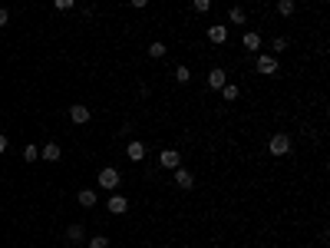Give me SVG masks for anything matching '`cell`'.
Returning a JSON list of instances; mask_svg holds the SVG:
<instances>
[{
    "label": "cell",
    "mask_w": 330,
    "mask_h": 248,
    "mask_svg": "<svg viewBox=\"0 0 330 248\" xmlns=\"http://www.w3.org/2000/svg\"><path fill=\"white\" fill-rule=\"evenodd\" d=\"M267 149H271V156H274V159H284V156L291 152V136H287V133H274Z\"/></svg>",
    "instance_id": "obj_1"
},
{
    "label": "cell",
    "mask_w": 330,
    "mask_h": 248,
    "mask_svg": "<svg viewBox=\"0 0 330 248\" xmlns=\"http://www.w3.org/2000/svg\"><path fill=\"white\" fill-rule=\"evenodd\" d=\"M116 185H119V169H99V189H109V192H112V189H116Z\"/></svg>",
    "instance_id": "obj_2"
},
{
    "label": "cell",
    "mask_w": 330,
    "mask_h": 248,
    "mask_svg": "<svg viewBox=\"0 0 330 248\" xmlns=\"http://www.w3.org/2000/svg\"><path fill=\"white\" fill-rule=\"evenodd\" d=\"M258 73H264V76L277 73V56L274 53H258Z\"/></svg>",
    "instance_id": "obj_3"
},
{
    "label": "cell",
    "mask_w": 330,
    "mask_h": 248,
    "mask_svg": "<svg viewBox=\"0 0 330 248\" xmlns=\"http://www.w3.org/2000/svg\"><path fill=\"white\" fill-rule=\"evenodd\" d=\"M158 166H165V169H179V166H182L179 149H165L162 156H158Z\"/></svg>",
    "instance_id": "obj_4"
},
{
    "label": "cell",
    "mask_w": 330,
    "mask_h": 248,
    "mask_svg": "<svg viewBox=\"0 0 330 248\" xmlns=\"http://www.w3.org/2000/svg\"><path fill=\"white\" fill-rule=\"evenodd\" d=\"M175 185H179V189H182V192H189V189H192V185H195V179H192V172H189V169H175Z\"/></svg>",
    "instance_id": "obj_5"
},
{
    "label": "cell",
    "mask_w": 330,
    "mask_h": 248,
    "mask_svg": "<svg viewBox=\"0 0 330 248\" xmlns=\"http://www.w3.org/2000/svg\"><path fill=\"white\" fill-rule=\"evenodd\" d=\"M225 83H228V73L221 70V66H215V70L208 73V86H212V89H221Z\"/></svg>",
    "instance_id": "obj_6"
},
{
    "label": "cell",
    "mask_w": 330,
    "mask_h": 248,
    "mask_svg": "<svg viewBox=\"0 0 330 248\" xmlns=\"http://www.w3.org/2000/svg\"><path fill=\"white\" fill-rule=\"evenodd\" d=\"M60 156H63V152H60L56 143H47L43 149H40V159H47V162H60Z\"/></svg>",
    "instance_id": "obj_7"
},
{
    "label": "cell",
    "mask_w": 330,
    "mask_h": 248,
    "mask_svg": "<svg viewBox=\"0 0 330 248\" xmlns=\"http://www.w3.org/2000/svg\"><path fill=\"white\" fill-rule=\"evenodd\" d=\"M70 119L76 122V126L89 122V106H70Z\"/></svg>",
    "instance_id": "obj_8"
},
{
    "label": "cell",
    "mask_w": 330,
    "mask_h": 248,
    "mask_svg": "<svg viewBox=\"0 0 330 248\" xmlns=\"http://www.w3.org/2000/svg\"><path fill=\"white\" fill-rule=\"evenodd\" d=\"M109 212H112V215H122V212H129V202L122 199V195H112V199H109Z\"/></svg>",
    "instance_id": "obj_9"
},
{
    "label": "cell",
    "mask_w": 330,
    "mask_h": 248,
    "mask_svg": "<svg viewBox=\"0 0 330 248\" xmlns=\"http://www.w3.org/2000/svg\"><path fill=\"white\" fill-rule=\"evenodd\" d=\"M126 156H129L132 162H142V159H145V146H142V143H129Z\"/></svg>",
    "instance_id": "obj_10"
},
{
    "label": "cell",
    "mask_w": 330,
    "mask_h": 248,
    "mask_svg": "<svg viewBox=\"0 0 330 248\" xmlns=\"http://www.w3.org/2000/svg\"><path fill=\"white\" fill-rule=\"evenodd\" d=\"M208 40H212V43H225V40H228V30H225V27H208Z\"/></svg>",
    "instance_id": "obj_11"
},
{
    "label": "cell",
    "mask_w": 330,
    "mask_h": 248,
    "mask_svg": "<svg viewBox=\"0 0 330 248\" xmlns=\"http://www.w3.org/2000/svg\"><path fill=\"white\" fill-rule=\"evenodd\" d=\"M244 47L251 50V53H258V50H261V37L254 30H248V33H244Z\"/></svg>",
    "instance_id": "obj_12"
},
{
    "label": "cell",
    "mask_w": 330,
    "mask_h": 248,
    "mask_svg": "<svg viewBox=\"0 0 330 248\" xmlns=\"http://www.w3.org/2000/svg\"><path fill=\"white\" fill-rule=\"evenodd\" d=\"M76 199H79V205H83V208H93L96 205V192H93V189H83Z\"/></svg>",
    "instance_id": "obj_13"
},
{
    "label": "cell",
    "mask_w": 330,
    "mask_h": 248,
    "mask_svg": "<svg viewBox=\"0 0 330 248\" xmlns=\"http://www.w3.org/2000/svg\"><path fill=\"white\" fill-rule=\"evenodd\" d=\"M66 238H70L73 245H79V241H83V225H70V228H66Z\"/></svg>",
    "instance_id": "obj_14"
},
{
    "label": "cell",
    "mask_w": 330,
    "mask_h": 248,
    "mask_svg": "<svg viewBox=\"0 0 330 248\" xmlns=\"http://www.w3.org/2000/svg\"><path fill=\"white\" fill-rule=\"evenodd\" d=\"M221 96L228 99V103H235V99H238V86H235V83H225V86H221Z\"/></svg>",
    "instance_id": "obj_15"
},
{
    "label": "cell",
    "mask_w": 330,
    "mask_h": 248,
    "mask_svg": "<svg viewBox=\"0 0 330 248\" xmlns=\"http://www.w3.org/2000/svg\"><path fill=\"white\" fill-rule=\"evenodd\" d=\"M277 14H281V17H291L294 14V0H277Z\"/></svg>",
    "instance_id": "obj_16"
},
{
    "label": "cell",
    "mask_w": 330,
    "mask_h": 248,
    "mask_svg": "<svg viewBox=\"0 0 330 248\" xmlns=\"http://www.w3.org/2000/svg\"><path fill=\"white\" fill-rule=\"evenodd\" d=\"M228 17H231V24H244V20H248V14H244L241 7H231V10H228Z\"/></svg>",
    "instance_id": "obj_17"
},
{
    "label": "cell",
    "mask_w": 330,
    "mask_h": 248,
    "mask_svg": "<svg viewBox=\"0 0 330 248\" xmlns=\"http://www.w3.org/2000/svg\"><path fill=\"white\" fill-rule=\"evenodd\" d=\"M192 10H195V14H208V10H212V0H195Z\"/></svg>",
    "instance_id": "obj_18"
},
{
    "label": "cell",
    "mask_w": 330,
    "mask_h": 248,
    "mask_svg": "<svg viewBox=\"0 0 330 248\" xmlns=\"http://www.w3.org/2000/svg\"><path fill=\"white\" fill-rule=\"evenodd\" d=\"M175 80H179V83H189V80H192L189 66H175Z\"/></svg>",
    "instance_id": "obj_19"
},
{
    "label": "cell",
    "mask_w": 330,
    "mask_h": 248,
    "mask_svg": "<svg viewBox=\"0 0 330 248\" xmlns=\"http://www.w3.org/2000/svg\"><path fill=\"white\" fill-rule=\"evenodd\" d=\"M24 159L27 162H37L40 159V149H37V146H27V149H24Z\"/></svg>",
    "instance_id": "obj_20"
},
{
    "label": "cell",
    "mask_w": 330,
    "mask_h": 248,
    "mask_svg": "<svg viewBox=\"0 0 330 248\" xmlns=\"http://www.w3.org/2000/svg\"><path fill=\"white\" fill-rule=\"evenodd\" d=\"M89 248H109V238L106 235H96V238H89Z\"/></svg>",
    "instance_id": "obj_21"
},
{
    "label": "cell",
    "mask_w": 330,
    "mask_h": 248,
    "mask_svg": "<svg viewBox=\"0 0 330 248\" xmlns=\"http://www.w3.org/2000/svg\"><path fill=\"white\" fill-rule=\"evenodd\" d=\"M149 53H152V60H162V56H165V43H152Z\"/></svg>",
    "instance_id": "obj_22"
},
{
    "label": "cell",
    "mask_w": 330,
    "mask_h": 248,
    "mask_svg": "<svg viewBox=\"0 0 330 248\" xmlns=\"http://www.w3.org/2000/svg\"><path fill=\"white\" fill-rule=\"evenodd\" d=\"M271 47H274V53H284V50H287V40H284V37H277Z\"/></svg>",
    "instance_id": "obj_23"
},
{
    "label": "cell",
    "mask_w": 330,
    "mask_h": 248,
    "mask_svg": "<svg viewBox=\"0 0 330 248\" xmlns=\"http://www.w3.org/2000/svg\"><path fill=\"white\" fill-rule=\"evenodd\" d=\"M7 20H10V14H7L4 7H0V27H7Z\"/></svg>",
    "instance_id": "obj_24"
},
{
    "label": "cell",
    "mask_w": 330,
    "mask_h": 248,
    "mask_svg": "<svg viewBox=\"0 0 330 248\" xmlns=\"http://www.w3.org/2000/svg\"><path fill=\"white\" fill-rule=\"evenodd\" d=\"M7 149V136H4V133H0V152Z\"/></svg>",
    "instance_id": "obj_25"
}]
</instances>
